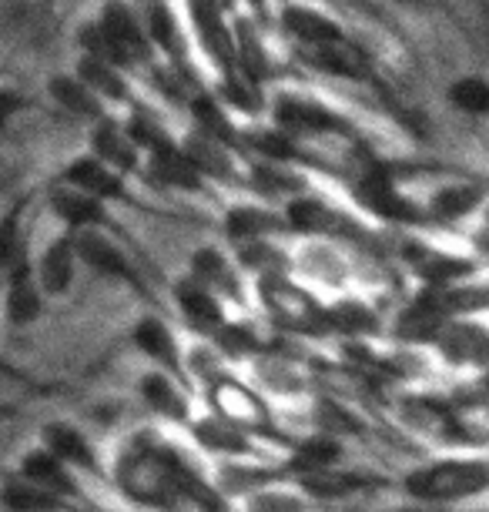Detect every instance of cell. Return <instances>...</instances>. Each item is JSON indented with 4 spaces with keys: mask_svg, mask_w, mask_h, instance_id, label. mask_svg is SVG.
I'll return each instance as SVG.
<instances>
[{
    "mask_svg": "<svg viewBox=\"0 0 489 512\" xmlns=\"http://www.w3.org/2000/svg\"><path fill=\"white\" fill-rule=\"evenodd\" d=\"M21 479L34 482L54 496H78V482H74L71 469L64 466L61 459H54L47 449H37V452H27L24 462H21Z\"/></svg>",
    "mask_w": 489,
    "mask_h": 512,
    "instance_id": "12",
    "label": "cell"
},
{
    "mask_svg": "<svg viewBox=\"0 0 489 512\" xmlns=\"http://www.w3.org/2000/svg\"><path fill=\"white\" fill-rule=\"evenodd\" d=\"M258 288H262L265 308L282 325L295 328V332H322V328H329L325 325V308H319V302L309 292L292 285L285 275H268Z\"/></svg>",
    "mask_w": 489,
    "mask_h": 512,
    "instance_id": "3",
    "label": "cell"
},
{
    "mask_svg": "<svg viewBox=\"0 0 489 512\" xmlns=\"http://www.w3.org/2000/svg\"><path fill=\"white\" fill-rule=\"evenodd\" d=\"M44 449L51 452L54 459H61L64 466H78L88 472L98 469V456H94L91 442L84 439L78 429H71V425H64V422H51L44 429Z\"/></svg>",
    "mask_w": 489,
    "mask_h": 512,
    "instance_id": "13",
    "label": "cell"
},
{
    "mask_svg": "<svg viewBox=\"0 0 489 512\" xmlns=\"http://www.w3.org/2000/svg\"><path fill=\"white\" fill-rule=\"evenodd\" d=\"M285 27H289L292 37H299L302 44L315 47H329L335 41H342L339 27H335L329 17H322L312 7H285Z\"/></svg>",
    "mask_w": 489,
    "mask_h": 512,
    "instance_id": "21",
    "label": "cell"
},
{
    "mask_svg": "<svg viewBox=\"0 0 489 512\" xmlns=\"http://www.w3.org/2000/svg\"><path fill=\"white\" fill-rule=\"evenodd\" d=\"M134 345H138L148 359H155L161 369H165V375H181L178 342H175V335H171V328L161 325L158 318L138 322V328H134Z\"/></svg>",
    "mask_w": 489,
    "mask_h": 512,
    "instance_id": "15",
    "label": "cell"
},
{
    "mask_svg": "<svg viewBox=\"0 0 489 512\" xmlns=\"http://www.w3.org/2000/svg\"><path fill=\"white\" fill-rule=\"evenodd\" d=\"M242 262H245L248 268H255V272H265L262 278H268V275H275L272 268H275V265H282L285 258L278 255V248H272L268 241H252V245H245V248H242Z\"/></svg>",
    "mask_w": 489,
    "mask_h": 512,
    "instance_id": "43",
    "label": "cell"
},
{
    "mask_svg": "<svg viewBox=\"0 0 489 512\" xmlns=\"http://www.w3.org/2000/svg\"><path fill=\"white\" fill-rule=\"evenodd\" d=\"M302 486L319 499H335V496H345V492H356V489H366L372 486L369 476H352V472H319V476H309L302 479Z\"/></svg>",
    "mask_w": 489,
    "mask_h": 512,
    "instance_id": "35",
    "label": "cell"
},
{
    "mask_svg": "<svg viewBox=\"0 0 489 512\" xmlns=\"http://www.w3.org/2000/svg\"><path fill=\"white\" fill-rule=\"evenodd\" d=\"M47 91H51V98L57 104H64L67 111L81 114V118H101V114H104V104H101L98 94H94L91 88H84L78 77H71V74L51 77Z\"/></svg>",
    "mask_w": 489,
    "mask_h": 512,
    "instance_id": "27",
    "label": "cell"
},
{
    "mask_svg": "<svg viewBox=\"0 0 489 512\" xmlns=\"http://www.w3.org/2000/svg\"><path fill=\"white\" fill-rule=\"evenodd\" d=\"M181 154L195 164L198 175H215V178H235V168H232V158L225 154V144L208 138V134H191L185 141Z\"/></svg>",
    "mask_w": 489,
    "mask_h": 512,
    "instance_id": "24",
    "label": "cell"
},
{
    "mask_svg": "<svg viewBox=\"0 0 489 512\" xmlns=\"http://www.w3.org/2000/svg\"><path fill=\"white\" fill-rule=\"evenodd\" d=\"M21 108H24V101L17 98L14 91H0V128H4V124L11 121Z\"/></svg>",
    "mask_w": 489,
    "mask_h": 512,
    "instance_id": "45",
    "label": "cell"
},
{
    "mask_svg": "<svg viewBox=\"0 0 489 512\" xmlns=\"http://www.w3.org/2000/svg\"><path fill=\"white\" fill-rule=\"evenodd\" d=\"M74 241V251H78V258H84V265H91L94 272L114 278V282H128V285H141L138 272H134V265L124 258V251L114 245L111 238L98 235V231H78V238Z\"/></svg>",
    "mask_w": 489,
    "mask_h": 512,
    "instance_id": "8",
    "label": "cell"
},
{
    "mask_svg": "<svg viewBox=\"0 0 489 512\" xmlns=\"http://www.w3.org/2000/svg\"><path fill=\"white\" fill-rule=\"evenodd\" d=\"M195 439L212 452H228V456H242L248 452V436L238 425L225 419H201L195 425Z\"/></svg>",
    "mask_w": 489,
    "mask_h": 512,
    "instance_id": "32",
    "label": "cell"
},
{
    "mask_svg": "<svg viewBox=\"0 0 489 512\" xmlns=\"http://www.w3.org/2000/svg\"><path fill=\"white\" fill-rule=\"evenodd\" d=\"M412 268H416V275L423 278L429 288H449L473 275V262L443 255V251H419V255L412 258Z\"/></svg>",
    "mask_w": 489,
    "mask_h": 512,
    "instance_id": "18",
    "label": "cell"
},
{
    "mask_svg": "<svg viewBox=\"0 0 489 512\" xmlns=\"http://www.w3.org/2000/svg\"><path fill=\"white\" fill-rule=\"evenodd\" d=\"M215 409H218V419L238 425L242 432L248 429H258V432H272V412L268 405L258 399L252 389L238 382H218L215 385Z\"/></svg>",
    "mask_w": 489,
    "mask_h": 512,
    "instance_id": "7",
    "label": "cell"
},
{
    "mask_svg": "<svg viewBox=\"0 0 489 512\" xmlns=\"http://www.w3.org/2000/svg\"><path fill=\"white\" fill-rule=\"evenodd\" d=\"M101 34L104 41L111 47V61L114 67H131V64H145L151 57V41L148 34L141 31L138 21L131 17L128 7L114 4V7H104V17H101Z\"/></svg>",
    "mask_w": 489,
    "mask_h": 512,
    "instance_id": "4",
    "label": "cell"
},
{
    "mask_svg": "<svg viewBox=\"0 0 489 512\" xmlns=\"http://www.w3.org/2000/svg\"><path fill=\"white\" fill-rule=\"evenodd\" d=\"M0 502H4L11 512H54L61 509V496L47 492L41 486L27 479H11L4 489H0Z\"/></svg>",
    "mask_w": 489,
    "mask_h": 512,
    "instance_id": "31",
    "label": "cell"
},
{
    "mask_svg": "<svg viewBox=\"0 0 489 512\" xmlns=\"http://www.w3.org/2000/svg\"><path fill=\"white\" fill-rule=\"evenodd\" d=\"M436 342L449 362H476V355L486 342V332H479L476 325L456 322V325H446Z\"/></svg>",
    "mask_w": 489,
    "mask_h": 512,
    "instance_id": "33",
    "label": "cell"
},
{
    "mask_svg": "<svg viewBox=\"0 0 489 512\" xmlns=\"http://www.w3.org/2000/svg\"><path fill=\"white\" fill-rule=\"evenodd\" d=\"M406 492L412 499L439 506V502H456L489 492V462L486 459H446L433 466L416 469L406 479Z\"/></svg>",
    "mask_w": 489,
    "mask_h": 512,
    "instance_id": "2",
    "label": "cell"
},
{
    "mask_svg": "<svg viewBox=\"0 0 489 512\" xmlns=\"http://www.w3.org/2000/svg\"><path fill=\"white\" fill-rule=\"evenodd\" d=\"M275 124L282 134H345L349 131V124L335 111L325 108V104L292 98V94H282V98L275 101Z\"/></svg>",
    "mask_w": 489,
    "mask_h": 512,
    "instance_id": "5",
    "label": "cell"
},
{
    "mask_svg": "<svg viewBox=\"0 0 489 512\" xmlns=\"http://www.w3.org/2000/svg\"><path fill=\"white\" fill-rule=\"evenodd\" d=\"M402 512H446L443 506H416V509H402Z\"/></svg>",
    "mask_w": 489,
    "mask_h": 512,
    "instance_id": "46",
    "label": "cell"
},
{
    "mask_svg": "<svg viewBox=\"0 0 489 512\" xmlns=\"http://www.w3.org/2000/svg\"><path fill=\"white\" fill-rule=\"evenodd\" d=\"M248 144L258 148L265 158H272V161H292L295 158V144L289 141V134H282V131H258L248 138Z\"/></svg>",
    "mask_w": 489,
    "mask_h": 512,
    "instance_id": "41",
    "label": "cell"
},
{
    "mask_svg": "<svg viewBox=\"0 0 489 512\" xmlns=\"http://www.w3.org/2000/svg\"><path fill=\"white\" fill-rule=\"evenodd\" d=\"M356 198L362 201V208L376 211L386 221H419L416 201H409L402 191L392 185V178L382 168H369L366 175H359L356 181Z\"/></svg>",
    "mask_w": 489,
    "mask_h": 512,
    "instance_id": "6",
    "label": "cell"
},
{
    "mask_svg": "<svg viewBox=\"0 0 489 512\" xmlns=\"http://www.w3.org/2000/svg\"><path fill=\"white\" fill-rule=\"evenodd\" d=\"M78 81L84 88H91L98 98H108V101H124L128 98V84H124V77L118 74V67L98 61V57H81L78 64Z\"/></svg>",
    "mask_w": 489,
    "mask_h": 512,
    "instance_id": "30",
    "label": "cell"
},
{
    "mask_svg": "<svg viewBox=\"0 0 489 512\" xmlns=\"http://www.w3.org/2000/svg\"><path fill=\"white\" fill-rule=\"evenodd\" d=\"M148 31L165 51H175L178 24H175V17H171V7H148Z\"/></svg>",
    "mask_w": 489,
    "mask_h": 512,
    "instance_id": "42",
    "label": "cell"
},
{
    "mask_svg": "<svg viewBox=\"0 0 489 512\" xmlns=\"http://www.w3.org/2000/svg\"><path fill=\"white\" fill-rule=\"evenodd\" d=\"M225 101L228 104H235L238 111H248V114H255L258 108H262V94H258L255 88V77H248L242 71H228L225 74Z\"/></svg>",
    "mask_w": 489,
    "mask_h": 512,
    "instance_id": "39",
    "label": "cell"
},
{
    "mask_svg": "<svg viewBox=\"0 0 489 512\" xmlns=\"http://www.w3.org/2000/svg\"><path fill=\"white\" fill-rule=\"evenodd\" d=\"M449 101H453V108L466 114H489V81L463 77V81H456L449 88Z\"/></svg>",
    "mask_w": 489,
    "mask_h": 512,
    "instance_id": "38",
    "label": "cell"
},
{
    "mask_svg": "<svg viewBox=\"0 0 489 512\" xmlns=\"http://www.w3.org/2000/svg\"><path fill=\"white\" fill-rule=\"evenodd\" d=\"M446 325H449L446 318L439 315L433 305H426L423 298H419V302L412 305L409 312H402L399 335L402 338H412V342H433V338L443 335Z\"/></svg>",
    "mask_w": 489,
    "mask_h": 512,
    "instance_id": "34",
    "label": "cell"
},
{
    "mask_svg": "<svg viewBox=\"0 0 489 512\" xmlns=\"http://www.w3.org/2000/svg\"><path fill=\"white\" fill-rule=\"evenodd\" d=\"M302 502L299 499H289V496H262L252 502L255 512H299Z\"/></svg>",
    "mask_w": 489,
    "mask_h": 512,
    "instance_id": "44",
    "label": "cell"
},
{
    "mask_svg": "<svg viewBox=\"0 0 489 512\" xmlns=\"http://www.w3.org/2000/svg\"><path fill=\"white\" fill-rule=\"evenodd\" d=\"M51 208H54V215L64 218L74 231H94L98 225H104V218H108L98 198L81 195V191H74V188H67V185L54 188Z\"/></svg>",
    "mask_w": 489,
    "mask_h": 512,
    "instance_id": "16",
    "label": "cell"
},
{
    "mask_svg": "<svg viewBox=\"0 0 489 512\" xmlns=\"http://www.w3.org/2000/svg\"><path fill=\"white\" fill-rule=\"evenodd\" d=\"M191 14L198 17L201 44H205V51L215 57V64H222L225 74L235 71V64H238V44H235V37L228 34V27L222 24V17H218V7L198 4V7H191Z\"/></svg>",
    "mask_w": 489,
    "mask_h": 512,
    "instance_id": "14",
    "label": "cell"
},
{
    "mask_svg": "<svg viewBox=\"0 0 489 512\" xmlns=\"http://www.w3.org/2000/svg\"><path fill=\"white\" fill-rule=\"evenodd\" d=\"M289 225L295 231H305V235H349L356 231L349 218L342 211H335L325 201L315 198H295L289 205Z\"/></svg>",
    "mask_w": 489,
    "mask_h": 512,
    "instance_id": "10",
    "label": "cell"
},
{
    "mask_svg": "<svg viewBox=\"0 0 489 512\" xmlns=\"http://www.w3.org/2000/svg\"><path fill=\"white\" fill-rule=\"evenodd\" d=\"M74 262H78V251H74L71 238L54 241L41 258V288L47 295H64L67 285L74 278Z\"/></svg>",
    "mask_w": 489,
    "mask_h": 512,
    "instance_id": "23",
    "label": "cell"
},
{
    "mask_svg": "<svg viewBox=\"0 0 489 512\" xmlns=\"http://www.w3.org/2000/svg\"><path fill=\"white\" fill-rule=\"evenodd\" d=\"M138 148L131 144V138L124 134V128L104 121L98 134H94V158L101 164H108L111 171H134L138 168Z\"/></svg>",
    "mask_w": 489,
    "mask_h": 512,
    "instance_id": "22",
    "label": "cell"
},
{
    "mask_svg": "<svg viewBox=\"0 0 489 512\" xmlns=\"http://www.w3.org/2000/svg\"><path fill=\"white\" fill-rule=\"evenodd\" d=\"M21 205H14L0 221V268H14L21 262Z\"/></svg>",
    "mask_w": 489,
    "mask_h": 512,
    "instance_id": "40",
    "label": "cell"
},
{
    "mask_svg": "<svg viewBox=\"0 0 489 512\" xmlns=\"http://www.w3.org/2000/svg\"><path fill=\"white\" fill-rule=\"evenodd\" d=\"M37 315H41V292L31 278V265L21 258L11 268V285H7V318L11 325H31Z\"/></svg>",
    "mask_w": 489,
    "mask_h": 512,
    "instance_id": "17",
    "label": "cell"
},
{
    "mask_svg": "<svg viewBox=\"0 0 489 512\" xmlns=\"http://www.w3.org/2000/svg\"><path fill=\"white\" fill-rule=\"evenodd\" d=\"M479 201H483V191L473 185H449L433 198V215L436 218H466Z\"/></svg>",
    "mask_w": 489,
    "mask_h": 512,
    "instance_id": "36",
    "label": "cell"
},
{
    "mask_svg": "<svg viewBox=\"0 0 489 512\" xmlns=\"http://www.w3.org/2000/svg\"><path fill=\"white\" fill-rule=\"evenodd\" d=\"M141 395H145V402H148L158 415H165V419L181 422V419L188 415V399H185V392H181L178 385L171 382V375H165V372L145 375V379H141Z\"/></svg>",
    "mask_w": 489,
    "mask_h": 512,
    "instance_id": "25",
    "label": "cell"
},
{
    "mask_svg": "<svg viewBox=\"0 0 489 512\" xmlns=\"http://www.w3.org/2000/svg\"><path fill=\"white\" fill-rule=\"evenodd\" d=\"M64 185L81 191V195H91V198H124V185H121V175L111 171L108 164H101L98 158H78L74 164H67L64 171Z\"/></svg>",
    "mask_w": 489,
    "mask_h": 512,
    "instance_id": "9",
    "label": "cell"
},
{
    "mask_svg": "<svg viewBox=\"0 0 489 512\" xmlns=\"http://www.w3.org/2000/svg\"><path fill=\"white\" fill-rule=\"evenodd\" d=\"M175 298H178L181 315H185L188 325H195L198 332H222V328H225L222 302H218V295L208 292L205 285H198V282H178Z\"/></svg>",
    "mask_w": 489,
    "mask_h": 512,
    "instance_id": "11",
    "label": "cell"
},
{
    "mask_svg": "<svg viewBox=\"0 0 489 512\" xmlns=\"http://www.w3.org/2000/svg\"><path fill=\"white\" fill-rule=\"evenodd\" d=\"M285 228V221H278L272 211L255 208V205H235L225 218V231L232 241H242V245H252V241H265V235Z\"/></svg>",
    "mask_w": 489,
    "mask_h": 512,
    "instance_id": "19",
    "label": "cell"
},
{
    "mask_svg": "<svg viewBox=\"0 0 489 512\" xmlns=\"http://www.w3.org/2000/svg\"><path fill=\"white\" fill-rule=\"evenodd\" d=\"M118 482L131 499L145 502L151 509H175L181 499L201 502L212 512L222 506L208 486L181 462L171 449L161 446H134L118 462Z\"/></svg>",
    "mask_w": 489,
    "mask_h": 512,
    "instance_id": "1",
    "label": "cell"
},
{
    "mask_svg": "<svg viewBox=\"0 0 489 512\" xmlns=\"http://www.w3.org/2000/svg\"><path fill=\"white\" fill-rule=\"evenodd\" d=\"M148 175L151 181H158V185H168V188H185V191H198L201 188V175L195 171V164H191L181 148H165L158 154H151V164H148Z\"/></svg>",
    "mask_w": 489,
    "mask_h": 512,
    "instance_id": "20",
    "label": "cell"
},
{
    "mask_svg": "<svg viewBox=\"0 0 489 512\" xmlns=\"http://www.w3.org/2000/svg\"><path fill=\"white\" fill-rule=\"evenodd\" d=\"M309 57L319 67H325V71L332 74H342V77H359L362 74V57L356 47H349L345 41H335L329 47H315V51H309Z\"/></svg>",
    "mask_w": 489,
    "mask_h": 512,
    "instance_id": "37",
    "label": "cell"
},
{
    "mask_svg": "<svg viewBox=\"0 0 489 512\" xmlns=\"http://www.w3.org/2000/svg\"><path fill=\"white\" fill-rule=\"evenodd\" d=\"M325 325L335 328V332H342V335L359 338V335H372V332H376L379 318H376V312H372L366 302H359V298H345V302L332 305L329 312H325Z\"/></svg>",
    "mask_w": 489,
    "mask_h": 512,
    "instance_id": "29",
    "label": "cell"
},
{
    "mask_svg": "<svg viewBox=\"0 0 489 512\" xmlns=\"http://www.w3.org/2000/svg\"><path fill=\"white\" fill-rule=\"evenodd\" d=\"M191 272H195L198 285H205L208 292H225V295H238V282L232 265L225 262V255H218L215 248H201L191 258Z\"/></svg>",
    "mask_w": 489,
    "mask_h": 512,
    "instance_id": "28",
    "label": "cell"
},
{
    "mask_svg": "<svg viewBox=\"0 0 489 512\" xmlns=\"http://www.w3.org/2000/svg\"><path fill=\"white\" fill-rule=\"evenodd\" d=\"M342 449L339 442L332 436H315V439H305L295 456L289 462L292 472H299V479H309V476H319V472H329L335 462H339Z\"/></svg>",
    "mask_w": 489,
    "mask_h": 512,
    "instance_id": "26",
    "label": "cell"
}]
</instances>
